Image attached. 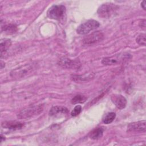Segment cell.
Wrapping results in <instances>:
<instances>
[{"instance_id":"19","label":"cell","mask_w":146,"mask_h":146,"mask_svg":"<svg viewBox=\"0 0 146 146\" xmlns=\"http://www.w3.org/2000/svg\"><path fill=\"white\" fill-rule=\"evenodd\" d=\"M82 111V107L80 105H77L76 106L73 110L71 111V115L72 116H76L78 115Z\"/></svg>"},{"instance_id":"22","label":"cell","mask_w":146,"mask_h":146,"mask_svg":"<svg viewBox=\"0 0 146 146\" xmlns=\"http://www.w3.org/2000/svg\"><path fill=\"white\" fill-rule=\"evenodd\" d=\"M3 67H5V63L2 61H1V68H3Z\"/></svg>"},{"instance_id":"20","label":"cell","mask_w":146,"mask_h":146,"mask_svg":"<svg viewBox=\"0 0 146 146\" xmlns=\"http://www.w3.org/2000/svg\"><path fill=\"white\" fill-rule=\"evenodd\" d=\"M139 26L141 28L145 30V19H143L142 20L140 23H139Z\"/></svg>"},{"instance_id":"4","label":"cell","mask_w":146,"mask_h":146,"mask_svg":"<svg viewBox=\"0 0 146 146\" xmlns=\"http://www.w3.org/2000/svg\"><path fill=\"white\" fill-rule=\"evenodd\" d=\"M119 7L115 4L108 3L101 5L98 10V14L99 17L104 18H108L113 15L117 10Z\"/></svg>"},{"instance_id":"2","label":"cell","mask_w":146,"mask_h":146,"mask_svg":"<svg viewBox=\"0 0 146 146\" xmlns=\"http://www.w3.org/2000/svg\"><path fill=\"white\" fill-rule=\"evenodd\" d=\"M43 108L41 106H29L22 110L17 115L18 118L20 119H29L36 115H39L42 112Z\"/></svg>"},{"instance_id":"14","label":"cell","mask_w":146,"mask_h":146,"mask_svg":"<svg viewBox=\"0 0 146 146\" xmlns=\"http://www.w3.org/2000/svg\"><path fill=\"white\" fill-rule=\"evenodd\" d=\"M103 134V129L101 127H98L92 130L89 134V137L94 140L100 139Z\"/></svg>"},{"instance_id":"9","label":"cell","mask_w":146,"mask_h":146,"mask_svg":"<svg viewBox=\"0 0 146 146\" xmlns=\"http://www.w3.org/2000/svg\"><path fill=\"white\" fill-rule=\"evenodd\" d=\"M145 123V120L131 123L127 126V131L145 132L146 130Z\"/></svg>"},{"instance_id":"5","label":"cell","mask_w":146,"mask_h":146,"mask_svg":"<svg viewBox=\"0 0 146 146\" xmlns=\"http://www.w3.org/2000/svg\"><path fill=\"white\" fill-rule=\"evenodd\" d=\"M99 26L100 23L98 21L94 19L88 20L78 26L76 29V32L79 34L84 35L97 29Z\"/></svg>"},{"instance_id":"15","label":"cell","mask_w":146,"mask_h":146,"mask_svg":"<svg viewBox=\"0 0 146 146\" xmlns=\"http://www.w3.org/2000/svg\"><path fill=\"white\" fill-rule=\"evenodd\" d=\"M2 30L5 33H7L8 34H12L17 32V27L14 25L7 24L4 25V26L2 27Z\"/></svg>"},{"instance_id":"7","label":"cell","mask_w":146,"mask_h":146,"mask_svg":"<svg viewBox=\"0 0 146 146\" xmlns=\"http://www.w3.org/2000/svg\"><path fill=\"white\" fill-rule=\"evenodd\" d=\"M104 38L103 34L100 31H95L86 36L83 40V44L90 46L102 41Z\"/></svg>"},{"instance_id":"17","label":"cell","mask_w":146,"mask_h":146,"mask_svg":"<svg viewBox=\"0 0 146 146\" xmlns=\"http://www.w3.org/2000/svg\"><path fill=\"white\" fill-rule=\"evenodd\" d=\"M87 98L82 95H76L71 99V103L75 104L78 103H83L86 102Z\"/></svg>"},{"instance_id":"13","label":"cell","mask_w":146,"mask_h":146,"mask_svg":"<svg viewBox=\"0 0 146 146\" xmlns=\"http://www.w3.org/2000/svg\"><path fill=\"white\" fill-rule=\"evenodd\" d=\"M11 40L9 39H3L1 40V57H2L3 54H5L11 46Z\"/></svg>"},{"instance_id":"11","label":"cell","mask_w":146,"mask_h":146,"mask_svg":"<svg viewBox=\"0 0 146 146\" xmlns=\"http://www.w3.org/2000/svg\"><path fill=\"white\" fill-rule=\"evenodd\" d=\"M1 125L4 128L16 130L21 129L23 127L24 124L16 121H7L3 122Z\"/></svg>"},{"instance_id":"10","label":"cell","mask_w":146,"mask_h":146,"mask_svg":"<svg viewBox=\"0 0 146 146\" xmlns=\"http://www.w3.org/2000/svg\"><path fill=\"white\" fill-rule=\"evenodd\" d=\"M111 100L113 103L119 109H123L127 104V100L121 95H113L111 96Z\"/></svg>"},{"instance_id":"12","label":"cell","mask_w":146,"mask_h":146,"mask_svg":"<svg viewBox=\"0 0 146 146\" xmlns=\"http://www.w3.org/2000/svg\"><path fill=\"white\" fill-rule=\"evenodd\" d=\"M68 112V109L65 107L62 106H54L49 112V115L51 116H57L67 114Z\"/></svg>"},{"instance_id":"3","label":"cell","mask_w":146,"mask_h":146,"mask_svg":"<svg viewBox=\"0 0 146 146\" xmlns=\"http://www.w3.org/2000/svg\"><path fill=\"white\" fill-rule=\"evenodd\" d=\"M132 58L131 55L127 53L120 54L110 57H106L103 59L102 63L104 65H114L123 63L130 59Z\"/></svg>"},{"instance_id":"16","label":"cell","mask_w":146,"mask_h":146,"mask_svg":"<svg viewBox=\"0 0 146 146\" xmlns=\"http://www.w3.org/2000/svg\"><path fill=\"white\" fill-rule=\"evenodd\" d=\"M115 117H116L115 113L109 112L107 113L103 118V122L106 124H110L114 120Z\"/></svg>"},{"instance_id":"8","label":"cell","mask_w":146,"mask_h":146,"mask_svg":"<svg viewBox=\"0 0 146 146\" xmlns=\"http://www.w3.org/2000/svg\"><path fill=\"white\" fill-rule=\"evenodd\" d=\"M58 64L59 66L65 68L78 69L80 66V62L78 59L71 60L67 58L63 57L59 60Z\"/></svg>"},{"instance_id":"21","label":"cell","mask_w":146,"mask_h":146,"mask_svg":"<svg viewBox=\"0 0 146 146\" xmlns=\"http://www.w3.org/2000/svg\"><path fill=\"white\" fill-rule=\"evenodd\" d=\"M141 7L142 8L145 10H146V1H143L142 2H141Z\"/></svg>"},{"instance_id":"1","label":"cell","mask_w":146,"mask_h":146,"mask_svg":"<svg viewBox=\"0 0 146 146\" xmlns=\"http://www.w3.org/2000/svg\"><path fill=\"white\" fill-rule=\"evenodd\" d=\"M36 68L35 63H28L21 66L13 70L10 72V76L13 78L19 79L25 77L28 74H31Z\"/></svg>"},{"instance_id":"6","label":"cell","mask_w":146,"mask_h":146,"mask_svg":"<svg viewBox=\"0 0 146 146\" xmlns=\"http://www.w3.org/2000/svg\"><path fill=\"white\" fill-rule=\"evenodd\" d=\"M66 12V7L62 5L52 6L47 11V17L52 19L58 20L62 18Z\"/></svg>"},{"instance_id":"18","label":"cell","mask_w":146,"mask_h":146,"mask_svg":"<svg viewBox=\"0 0 146 146\" xmlns=\"http://www.w3.org/2000/svg\"><path fill=\"white\" fill-rule=\"evenodd\" d=\"M145 34H141L139 35L136 39V42L141 46H145L146 44V39H145Z\"/></svg>"}]
</instances>
